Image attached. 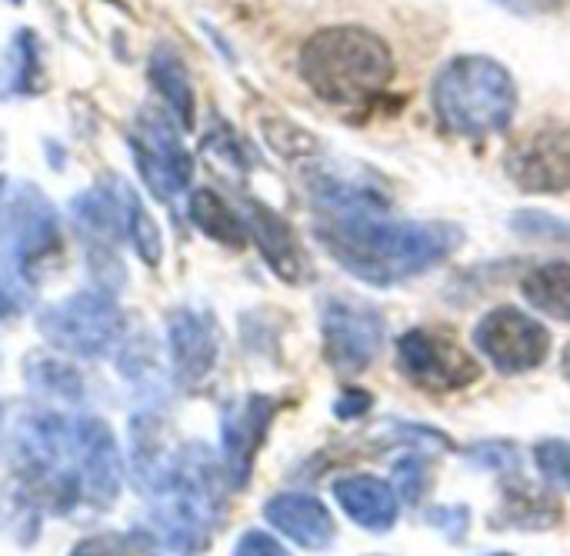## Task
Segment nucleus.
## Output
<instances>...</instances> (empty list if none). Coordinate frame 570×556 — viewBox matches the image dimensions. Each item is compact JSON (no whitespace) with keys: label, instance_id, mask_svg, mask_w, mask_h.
Listing matches in <instances>:
<instances>
[{"label":"nucleus","instance_id":"6e6552de","mask_svg":"<svg viewBox=\"0 0 570 556\" xmlns=\"http://www.w3.org/2000/svg\"><path fill=\"white\" fill-rule=\"evenodd\" d=\"M384 314L371 304L331 297L321 314L324 360L337 377H361L384 347Z\"/></svg>","mask_w":570,"mask_h":556},{"label":"nucleus","instance_id":"bb28decb","mask_svg":"<svg viewBox=\"0 0 570 556\" xmlns=\"http://www.w3.org/2000/svg\"><path fill=\"white\" fill-rule=\"evenodd\" d=\"M124 350L127 354L120 357V374L127 380H134L147 394H164V377H160V367H157V360L150 354V344L147 340H130Z\"/></svg>","mask_w":570,"mask_h":556},{"label":"nucleus","instance_id":"2f4dec72","mask_svg":"<svg viewBox=\"0 0 570 556\" xmlns=\"http://www.w3.org/2000/svg\"><path fill=\"white\" fill-rule=\"evenodd\" d=\"M428 524L438 527L451 544H461L471 527V510L468 507H434V510H428Z\"/></svg>","mask_w":570,"mask_h":556},{"label":"nucleus","instance_id":"cd10ccee","mask_svg":"<svg viewBox=\"0 0 570 556\" xmlns=\"http://www.w3.org/2000/svg\"><path fill=\"white\" fill-rule=\"evenodd\" d=\"M154 534H134V537H120V534H100V537H87L80 540L70 556H154L150 550Z\"/></svg>","mask_w":570,"mask_h":556},{"label":"nucleus","instance_id":"f3484780","mask_svg":"<svg viewBox=\"0 0 570 556\" xmlns=\"http://www.w3.org/2000/svg\"><path fill=\"white\" fill-rule=\"evenodd\" d=\"M124 180H110L100 187H87L83 193H77L67 210L73 227L83 234V240L90 247H114L120 237H127V224H124Z\"/></svg>","mask_w":570,"mask_h":556},{"label":"nucleus","instance_id":"a878e982","mask_svg":"<svg viewBox=\"0 0 570 556\" xmlns=\"http://www.w3.org/2000/svg\"><path fill=\"white\" fill-rule=\"evenodd\" d=\"M511 230L524 240L534 244H558V247H570V224L561 217L541 214V210H521L511 217Z\"/></svg>","mask_w":570,"mask_h":556},{"label":"nucleus","instance_id":"72a5a7b5","mask_svg":"<svg viewBox=\"0 0 570 556\" xmlns=\"http://www.w3.org/2000/svg\"><path fill=\"white\" fill-rule=\"evenodd\" d=\"M371 407H374V397L367 390H344L334 404V414H337V420H357V417L371 414Z\"/></svg>","mask_w":570,"mask_h":556},{"label":"nucleus","instance_id":"a19ab883","mask_svg":"<svg viewBox=\"0 0 570 556\" xmlns=\"http://www.w3.org/2000/svg\"><path fill=\"white\" fill-rule=\"evenodd\" d=\"M0 190H3V177H0Z\"/></svg>","mask_w":570,"mask_h":556},{"label":"nucleus","instance_id":"2eb2a0df","mask_svg":"<svg viewBox=\"0 0 570 556\" xmlns=\"http://www.w3.org/2000/svg\"><path fill=\"white\" fill-rule=\"evenodd\" d=\"M240 217L247 224V237L257 244L261 257L267 260V267L284 280V284H311L314 280V264L307 257V250L301 247L297 234L291 230V224L271 210L261 200H244L240 203Z\"/></svg>","mask_w":570,"mask_h":556},{"label":"nucleus","instance_id":"7c9ffc66","mask_svg":"<svg viewBox=\"0 0 570 556\" xmlns=\"http://www.w3.org/2000/svg\"><path fill=\"white\" fill-rule=\"evenodd\" d=\"M468 460L481 470H491V474H511L521 467L518 460V447L508 444V440H484V444H474L468 447Z\"/></svg>","mask_w":570,"mask_h":556},{"label":"nucleus","instance_id":"f704fd0d","mask_svg":"<svg viewBox=\"0 0 570 556\" xmlns=\"http://www.w3.org/2000/svg\"><path fill=\"white\" fill-rule=\"evenodd\" d=\"M23 310V297L17 287H10L7 280H0V324H10L13 317H20Z\"/></svg>","mask_w":570,"mask_h":556},{"label":"nucleus","instance_id":"412c9836","mask_svg":"<svg viewBox=\"0 0 570 556\" xmlns=\"http://www.w3.org/2000/svg\"><path fill=\"white\" fill-rule=\"evenodd\" d=\"M40 83H43V60H40L37 33L20 27L0 57V97L3 100L30 97L40 90Z\"/></svg>","mask_w":570,"mask_h":556},{"label":"nucleus","instance_id":"f257e3e1","mask_svg":"<svg viewBox=\"0 0 570 556\" xmlns=\"http://www.w3.org/2000/svg\"><path fill=\"white\" fill-rule=\"evenodd\" d=\"M130 474L150 507L154 540L184 556L210 547L224 517L227 474L207 444L167 447L164 424L144 410L130 420Z\"/></svg>","mask_w":570,"mask_h":556},{"label":"nucleus","instance_id":"20e7f679","mask_svg":"<svg viewBox=\"0 0 570 556\" xmlns=\"http://www.w3.org/2000/svg\"><path fill=\"white\" fill-rule=\"evenodd\" d=\"M438 123L454 137H491L508 130L518 110V80L511 70L484 53L451 57L431 87Z\"/></svg>","mask_w":570,"mask_h":556},{"label":"nucleus","instance_id":"473e14b6","mask_svg":"<svg viewBox=\"0 0 570 556\" xmlns=\"http://www.w3.org/2000/svg\"><path fill=\"white\" fill-rule=\"evenodd\" d=\"M234 556H287V550H284L281 540H274L271 534H264V530H247V534L237 540Z\"/></svg>","mask_w":570,"mask_h":556},{"label":"nucleus","instance_id":"f03ea898","mask_svg":"<svg viewBox=\"0 0 570 556\" xmlns=\"http://www.w3.org/2000/svg\"><path fill=\"white\" fill-rule=\"evenodd\" d=\"M314 234L347 274L371 287L421 277L464 244V230L451 220L384 217V200L317 210Z\"/></svg>","mask_w":570,"mask_h":556},{"label":"nucleus","instance_id":"5701e85b","mask_svg":"<svg viewBox=\"0 0 570 556\" xmlns=\"http://www.w3.org/2000/svg\"><path fill=\"white\" fill-rule=\"evenodd\" d=\"M558 520H561V504L558 500H551L548 494L531 490L528 480H518L514 487H508L498 524L518 527V530H548Z\"/></svg>","mask_w":570,"mask_h":556},{"label":"nucleus","instance_id":"1a4fd4ad","mask_svg":"<svg viewBox=\"0 0 570 556\" xmlns=\"http://www.w3.org/2000/svg\"><path fill=\"white\" fill-rule=\"evenodd\" d=\"M397 370L428 394H454L481 377L478 360L444 330L414 327L397 340Z\"/></svg>","mask_w":570,"mask_h":556},{"label":"nucleus","instance_id":"423d86ee","mask_svg":"<svg viewBox=\"0 0 570 556\" xmlns=\"http://www.w3.org/2000/svg\"><path fill=\"white\" fill-rule=\"evenodd\" d=\"M60 250V224L37 183H20L0 207V257L27 284H33Z\"/></svg>","mask_w":570,"mask_h":556},{"label":"nucleus","instance_id":"c756f323","mask_svg":"<svg viewBox=\"0 0 570 556\" xmlns=\"http://www.w3.org/2000/svg\"><path fill=\"white\" fill-rule=\"evenodd\" d=\"M534 464L541 470V477L561 490H570V440H541L534 447Z\"/></svg>","mask_w":570,"mask_h":556},{"label":"nucleus","instance_id":"0eeeda50","mask_svg":"<svg viewBox=\"0 0 570 556\" xmlns=\"http://www.w3.org/2000/svg\"><path fill=\"white\" fill-rule=\"evenodd\" d=\"M127 147L134 153V163L150 187L154 197L174 200L190 187L194 177V157L184 147L180 123L154 107H144L134 120V130L127 137Z\"/></svg>","mask_w":570,"mask_h":556},{"label":"nucleus","instance_id":"393cba45","mask_svg":"<svg viewBox=\"0 0 570 556\" xmlns=\"http://www.w3.org/2000/svg\"><path fill=\"white\" fill-rule=\"evenodd\" d=\"M124 224H127V240L134 247V254L147 264V267H160L164 260V237L160 227L154 224V217L147 214L144 200L137 197V190L127 183L124 190Z\"/></svg>","mask_w":570,"mask_h":556},{"label":"nucleus","instance_id":"b1692460","mask_svg":"<svg viewBox=\"0 0 570 556\" xmlns=\"http://www.w3.org/2000/svg\"><path fill=\"white\" fill-rule=\"evenodd\" d=\"M524 300L551 320L570 324V264H544L521 284Z\"/></svg>","mask_w":570,"mask_h":556},{"label":"nucleus","instance_id":"9d476101","mask_svg":"<svg viewBox=\"0 0 570 556\" xmlns=\"http://www.w3.org/2000/svg\"><path fill=\"white\" fill-rule=\"evenodd\" d=\"M474 347L504 377L538 370L551 354V334L518 307H494L474 327Z\"/></svg>","mask_w":570,"mask_h":556},{"label":"nucleus","instance_id":"aec40b11","mask_svg":"<svg viewBox=\"0 0 570 556\" xmlns=\"http://www.w3.org/2000/svg\"><path fill=\"white\" fill-rule=\"evenodd\" d=\"M150 83L157 87V93L164 97V103L170 107L174 120L190 130L194 127V110H197V97H194V83L190 73L180 60V53L167 43H157L150 53Z\"/></svg>","mask_w":570,"mask_h":556},{"label":"nucleus","instance_id":"a211bd4d","mask_svg":"<svg viewBox=\"0 0 570 556\" xmlns=\"http://www.w3.org/2000/svg\"><path fill=\"white\" fill-rule=\"evenodd\" d=\"M334 500L341 504V510L364 530L371 534H384L397 524V490L371 474H354V477H341L334 484Z\"/></svg>","mask_w":570,"mask_h":556},{"label":"nucleus","instance_id":"7ed1b4c3","mask_svg":"<svg viewBox=\"0 0 570 556\" xmlns=\"http://www.w3.org/2000/svg\"><path fill=\"white\" fill-rule=\"evenodd\" d=\"M301 80L331 107H364L394 77V53L387 40L357 23L321 27L301 47Z\"/></svg>","mask_w":570,"mask_h":556},{"label":"nucleus","instance_id":"ddd939ff","mask_svg":"<svg viewBox=\"0 0 570 556\" xmlns=\"http://www.w3.org/2000/svg\"><path fill=\"white\" fill-rule=\"evenodd\" d=\"M73 467L80 477L83 504L94 510L114 507L124 484V464L117 440L104 420L73 417Z\"/></svg>","mask_w":570,"mask_h":556},{"label":"nucleus","instance_id":"ea45409f","mask_svg":"<svg viewBox=\"0 0 570 556\" xmlns=\"http://www.w3.org/2000/svg\"><path fill=\"white\" fill-rule=\"evenodd\" d=\"M491 556H511V554H491Z\"/></svg>","mask_w":570,"mask_h":556},{"label":"nucleus","instance_id":"9b49d317","mask_svg":"<svg viewBox=\"0 0 570 556\" xmlns=\"http://www.w3.org/2000/svg\"><path fill=\"white\" fill-rule=\"evenodd\" d=\"M504 170L511 183L528 193H568L570 190V127L548 123L521 140H514L504 153Z\"/></svg>","mask_w":570,"mask_h":556},{"label":"nucleus","instance_id":"dca6fc26","mask_svg":"<svg viewBox=\"0 0 570 556\" xmlns=\"http://www.w3.org/2000/svg\"><path fill=\"white\" fill-rule=\"evenodd\" d=\"M264 517L277 534H284L304 550H327L337 537L331 510L314 494H277L264 504Z\"/></svg>","mask_w":570,"mask_h":556},{"label":"nucleus","instance_id":"c9c22d12","mask_svg":"<svg viewBox=\"0 0 570 556\" xmlns=\"http://www.w3.org/2000/svg\"><path fill=\"white\" fill-rule=\"evenodd\" d=\"M498 3L514 10V13H544V10L561 7V0H498Z\"/></svg>","mask_w":570,"mask_h":556},{"label":"nucleus","instance_id":"f8f14e48","mask_svg":"<svg viewBox=\"0 0 570 556\" xmlns=\"http://www.w3.org/2000/svg\"><path fill=\"white\" fill-rule=\"evenodd\" d=\"M281 404L264 394H247L244 400L230 404L220 417V464L227 484L244 490L254 470V460L267 440V430L277 417Z\"/></svg>","mask_w":570,"mask_h":556},{"label":"nucleus","instance_id":"6ab92c4d","mask_svg":"<svg viewBox=\"0 0 570 556\" xmlns=\"http://www.w3.org/2000/svg\"><path fill=\"white\" fill-rule=\"evenodd\" d=\"M23 380L30 394L47 404H80L87 394L83 374L70 360L47 350H33L23 357Z\"/></svg>","mask_w":570,"mask_h":556},{"label":"nucleus","instance_id":"e433bc0d","mask_svg":"<svg viewBox=\"0 0 570 556\" xmlns=\"http://www.w3.org/2000/svg\"><path fill=\"white\" fill-rule=\"evenodd\" d=\"M561 370H564V377L570 380V344L564 347V357H561Z\"/></svg>","mask_w":570,"mask_h":556},{"label":"nucleus","instance_id":"4c0bfd02","mask_svg":"<svg viewBox=\"0 0 570 556\" xmlns=\"http://www.w3.org/2000/svg\"><path fill=\"white\" fill-rule=\"evenodd\" d=\"M0 440H3V407H0Z\"/></svg>","mask_w":570,"mask_h":556},{"label":"nucleus","instance_id":"4468645a","mask_svg":"<svg viewBox=\"0 0 570 556\" xmlns=\"http://www.w3.org/2000/svg\"><path fill=\"white\" fill-rule=\"evenodd\" d=\"M167 340H170V364L180 387H200L220 357V330L210 310L204 307H177L167 317Z\"/></svg>","mask_w":570,"mask_h":556},{"label":"nucleus","instance_id":"39448f33","mask_svg":"<svg viewBox=\"0 0 570 556\" xmlns=\"http://www.w3.org/2000/svg\"><path fill=\"white\" fill-rule=\"evenodd\" d=\"M37 330L60 354L104 357L124 344L127 320L107 290H80L40 310Z\"/></svg>","mask_w":570,"mask_h":556},{"label":"nucleus","instance_id":"4be33fe9","mask_svg":"<svg viewBox=\"0 0 570 556\" xmlns=\"http://www.w3.org/2000/svg\"><path fill=\"white\" fill-rule=\"evenodd\" d=\"M187 214L204 237H210L224 247H244L247 244V224H244L240 210H234L217 190L197 187L187 200Z\"/></svg>","mask_w":570,"mask_h":556},{"label":"nucleus","instance_id":"58836bf2","mask_svg":"<svg viewBox=\"0 0 570 556\" xmlns=\"http://www.w3.org/2000/svg\"><path fill=\"white\" fill-rule=\"evenodd\" d=\"M7 3H10V7H20V3H23V0H7Z\"/></svg>","mask_w":570,"mask_h":556},{"label":"nucleus","instance_id":"c85d7f7f","mask_svg":"<svg viewBox=\"0 0 570 556\" xmlns=\"http://www.w3.org/2000/svg\"><path fill=\"white\" fill-rule=\"evenodd\" d=\"M394 484H397L401 500L411 504V507H417L424 500V494L431 490V467H428V460L417 457V454L397 460L394 464Z\"/></svg>","mask_w":570,"mask_h":556}]
</instances>
